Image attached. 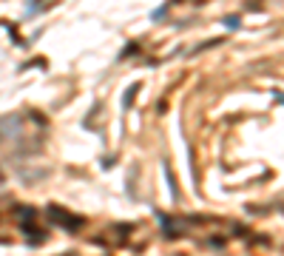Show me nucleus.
Here are the masks:
<instances>
[{
	"label": "nucleus",
	"instance_id": "obj_1",
	"mask_svg": "<svg viewBox=\"0 0 284 256\" xmlns=\"http://www.w3.org/2000/svg\"><path fill=\"white\" fill-rule=\"evenodd\" d=\"M48 213H51V219L60 222L63 228H80V219H77V216H68L63 208H54V205H51V208H48Z\"/></svg>",
	"mask_w": 284,
	"mask_h": 256
},
{
	"label": "nucleus",
	"instance_id": "obj_2",
	"mask_svg": "<svg viewBox=\"0 0 284 256\" xmlns=\"http://www.w3.org/2000/svg\"><path fill=\"white\" fill-rule=\"evenodd\" d=\"M136 91H139V83H134V85L128 88V94H125V100H122L125 108H131V103H134V94H136Z\"/></svg>",
	"mask_w": 284,
	"mask_h": 256
},
{
	"label": "nucleus",
	"instance_id": "obj_3",
	"mask_svg": "<svg viewBox=\"0 0 284 256\" xmlns=\"http://www.w3.org/2000/svg\"><path fill=\"white\" fill-rule=\"evenodd\" d=\"M43 3H45V0H32V12H45Z\"/></svg>",
	"mask_w": 284,
	"mask_h": 256
},
{
	"label": "nucleus",
	"instance_id": "obj_4",
	"mask_svg": "<svg viewBox=\"0 0 284 256\" xmlns=\"http://www.w3.org/2000/svg\"><path fill=\"white\" fill-rule=\"evenodd\" d=\"M225 23H227V26H230V29H236V26H239V17H227Z\"/></svg>",
	"mask_w": 284,
	"mask_h": 256
}]
</instances>
